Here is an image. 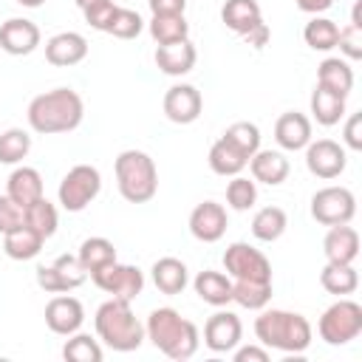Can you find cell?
Instances as JSON below:
<instances>
[{
  "label": "cell",
  "mask_w": 362,
  "mask_h": 362,
  "mask_svg": "<svg viewBox=\"0 0 362 362\" xmlns=\"http://www.w3.org/2000/svg\"><path fill=\"white\" fill-rule=\"evenodd\" d=\"M28 124L34 133L54 136V133H71L85 119V102L74 88H54L28 102Z\"/></svg>",
  "instance_id": "obj_1"
},
{
  "label": "cell",
  "mask_w": 362,
  "mask_h": 362,
  "mask_svg": "<svg viewBox=\"0 0 362 362\" xmlns=\"http://www.w3.org/2000/svg\"><path fill=\"white\" fill-rule=\"evenodd\" d=\"M144 334L147 339L170 359L184 362L189 356H195L198 345H201V334L198 325L187 317H181L175 308H153L147 322H144Z\"/></svg>",
  "instance_id": "obj_2"
},
{
  "label": "cell",
  "mask_w": 362,
  "mask_h": 362,
  "mask_svg": "<svg viewBox=\"0 0 362 362\" xmlns=\"http://www.w3.org/2000/svg\"><path fill=\"white\" fill-rule=\"evenodd\" d=\"M255 337L266 348L283 354H303L311 345V322L297 311L266 308L255 320Z\"/></svg>",
  "instance_id": "obj_3"
},
{
  "label": "cell",
  "mask_w": 362,
  "mask_h": 362,
  "mask_svg": "<svg viewBox=\"0 0 362 362\" xmlns=\"http://www.w3.org/2000/svg\"><path fill=\"white\" fill-rule=\"evenodd\" d=\"M93 328H96V337L107 348H113L119 354H130V351H136L147 339L144 325L133 314L130 303L127 300H116V297H110L107 303H102L96 308Z\"/></svg>",
  "instance_id": "obj_4"
},
{
  "label": "cell",
  "mask_w": 362,
  "mask_h": 362,
  "mask_svg": "<svg viewBox=\"0 0 362 362\" xmlns=\"http://www.w3.org/2000/svg\"><path fill=\"white\" fill-rule=\"evenodd\" d=\"M113 173L119 195L130 204H147L158 192V170L144 150H122L116 156Z\"/></svg>",
  "instance_id": "obj_5"
},
{
  "label": "cell",
  "mask_w": 362,
  "mask_h": 362,
  "mask_svg": "<svg viewBox=\"0 0 362 362\" xmlns=\"http://www.w3.org/2000/svg\"><path fill=\"white\" fill-rule=\"evenodd\" d=\"M320 339L328 345H348L362 334V305L356 300L339 297L334 305H328L317 322Z\"/></svg>",
  "instance_id": "obj_6"
},
{
  "label": "cell",
  "mask_w": 362,
  "mask_h": 362,
  "mask_svg": "<svg viewBox=\"0 0 362 362\" xmlns=\"http://www.w3.org/2000/svg\"><path fill=\"white\" fill-rule=\"evenodd\" d=\"M221 20L229 31H235L238 37H243L252 48H263L272 37L269 25L263 23V11L257 6V0H226L221 8Z\"/></svg>",
  "instance_id": "obj_7"
},
{
  "label": "cell",
  "mask_w": 362,
  "mask_h": 362,
  "mask_svg": "<svg viewBox=\"0 0 362 362\" xmlns=\"http://www.w3.org/2000/svg\"><path fill=\"white\" fill-rule=\"evenodd\" d=\"M102 189V175L93 164H76L71 167L62 181H59V189H57V198L62 204L65 212H82Z\"/></svg>",
  "instance_id": "obj_8"
},
{
  "label": "cell",
  "mask_w": 362,
  "mask_h": 362,
  "mask_svg": "<svg viewBox=\"0 0 362 362\" xmlns=\"http://www.w3.org/2000/svg\"><path fill=\"white\" fill-rule=\"evenodd\" d=\"M90 280L105 294H110L116 300H127V303H133L141 294V288H144V272L139 266L119 263V260H113V263L99 266L96 272H90Z\"/></svg>",
  "instance_id": "obj_9"
},
{
  "label": "cell",
  "mask_w": 362,
  "mask_h": 362,
  "mask_svg": "<svg viewBox=\"0 0 362 362\" xmlns=\"http://www.w3.org/2000/svg\"><path fill=\"white\" fill-rule=\"evenodd\" d=\"M223 269L232 280H255V283H272V263L269 257L255 249L252 243L235 240L223 252Z\"/></svg>",
  "instance_id": "obj_10"
},
{
  "label": "cell",
  "mask_w": 362,
  "mask_h": 362,
  "mask_svg": "<svg viewBox=\"0 0 362 362\" xmlns=\"http://www.w3.org/2000/svg\"><path fill=\"white\" fill-rule=\"evenodd\" d=\"M356 215V198L348 187H322L311 195V218L322 226L351 223Z\"/></svg>",
  "instance_id": "obj_11"
},
{
  "label": "cell",
  "mask_w": 362,
  "mask_h": 362,
  "mask_svg": "<svg viewBox=\"0 0 362 362\" xmlns=\"http://www.w3.org/2000/svg\"><path fill=\"white\" fill-rule=\"evenodd\" d=\"M88 272L79 266V260L74 255H59L54 257V263H42L37 266V286L48 294H68L74 288H79L85 283Z\"/></svg>",
  "instance_id": "obj_12"
},
{
  "label": "cell",
  "mask_w": 362,
  "mask_h": 362,
  "mask_svg": "<svg viewBox=\"0 0 362 362\" xmlns=\"http://www.w3.org/2000/svg\"><path fill=\"white\" fill-rule=\"evenodd\" d=\"M305 167H308L311 175H317L322 181H331V178H339L345 173L348 153L334 139H317V141L305 144Z\"/></svg>",
  "instance_id": "obj_13"
},
{
  "label": "cell",
  "mask_w": 362,
  "mask_h": 362,
  "mask_svg": "<svg viewBox=\"0 0 362 362\" xmlns=\"http://www.w3.org/2000/svg\"><path fill=\"white\" fill-rule=\"evenodd\" d=\"M243 322L235 311H215L204 325V345L212 354H229L240 345Z\"/></svg>",
  "instance_id": "obj_14"
},
{
  "label": "cell",
  "mask_w": 362,
  "mask_h": 362,
  "mask_svg": "<svg viewBox=\"0 0 362 362\" xmlns=\"http://www.w3.org/2000/svg\"><path fill=\"white\" fill-rule=\"evenodd\" d=\"M85 322V308L76 297L71 294H54L45 305V325L59 334V337H71L82 328Z\"/></svg>",
  "instance_id": "obj_15"
},
{
  "label": "cell",
  "mask_w": 362,
  "mask_h": 362,
  "mask_svg": "<svg viewBox=\"0 0 362 362\" xmlns=\"http://www.w3.org/2000/svg\"><path fill=\"white\" fill-rule=\"evenodd\" d=\"M204 110V99H201V90L195 85H173L167 88L164 93V116L175 124H192Z\"/></svg>",
  "instance_id": "obj_16"
},
{
  "label": "cell",
  "mask_w": 362,
  "mask_h": 362,
  "mask_svg": "<svg viewBox=\"0 0 362 362\" xmlns=\"http://www.w3.org/2000/svg\"><path fill=\"white\" fill-rule=\"evenodd\" d=\"M226 226H229V218H226L223 204H218V201H204L189 212V232L201 243L221 240L226 235Z\"/></svg>",
  "instance_id": "obj_17"
},
{
  "label": "cell",
  "mask_w": 362,
  "mask_h": 362,
  "mask_svg": "<svg viewBox=\"0 0 362 362\" xmlns=\"http://www.w3.org/2000/svg\"><path fill=\"white\" fill-rule=\"evenodd\" d=\"M40 45V28L37 23L25 17H8L0 25V48L11 57H25Z\"/></svg>",
  "instance_id": "obj_18"
},
{
  "label": "cell",
  "mask_w": 362,
  "mask_h": 362,
  "mask_svg": "<svg viewBox=\"0 0 362 362\" xmlns=\"http://www.w3.org/2000/svg\"><path fill=\"white\" fill-rule=\"evenodd\" d=\"M88 57V40L79 31H59L45 42V59L57 68L79 65Z\"/></svg>",
  "instance_id": "obj_19"
},
{
  "label": "cell",
  "mask_w": 362,
  "mask_h": 362,
  "mask_svg": "<svg viewBox=\"0 0 362 362\" xmlns=\"http://www.w3.org/2000/svg\"><path fill=\"white\" fill-rule=\"evenodd\" d=\"M322 252L328 263H354L359 257V232L348 223L328 226L322 238Z\"/></svg>",
  "instance_id": "obj_20"
},
{
  "label": "cell",
  "mask_w": 362,
  "mask_h": 362,
  "mask_svg": "<svg viewBox=\"0 0 362 362\" xmlns=\"http://www.w3.org/2000/svg\"><path fill=\"white\" fill-rule=\"evenodd\" d=\"M195 59H198V51H195V45L189 40H178V42H167V45L156 48V65L167 76L189 74L195 68Z\"/></svg>",
  "instance_id": "obj_21"
},
{
  "label": "cell",
  "mask_w": 362,
  "mask_h": 362,
  "mask_svg": "<svg viewBox=\"0 0 362 362\" xmlns=\"http://www.w3.org/2000/svg\"><path fill=\"white\" fill-rule=\"evenodd\" d=\"M274 139L283 150H305L311 141V119L300 110H288L274 122Z\"/></svg>",
  "instance_id": "obj_22"
},
{
  "label": "cell",
  "mask_w": 362,
  "mask_h": 362,
  "mask_svg": "<svg viewBox=\"0 0 362 362\" xmlns=\"http://www.w3.org/2000/svg\"><path fill=\"white\" fill-rule=\"evenodd\" d=\"M249 170H252V178L260 181V184H269V187H280L286 178H288V158L277 150H257L252 158H249Z\"/></svg>",
  "instance_id": "obj_23"
},
{
  "label": "cell",
  "mask_w": 362,
  "mask_h": 362,
  "mask_svg": "<svg viewBox=\"0 0 362 362\" xmlns=\"http://www.w3.org/2000/svg\"><path fill=\"white\" fill-rule=\"evenodd\" d=\"M317 85L337 93V96H345L351 93L354 88V68L348 59H339V57H328L317 65Z\"/></svg>",
  "instance_id": "obj_24"
},
{
  "label": "cell",
  "mask_w": 362,
  "mask_h": 362,
  "mask_svg": "<svg viewBox=\"0 0 362 362\" xmlns=\"http://www.w3.org/2000/svg\"><path fill=\"white\" fill-rule=\"evenodd\" d=\"M6 195L14 204H20L23 209L31 201L42 198L45 192H42V175H40V170H34V167H17V170H11V175L6 181Z\"/></svg>",
  "instance_id": "obj_25"
},
{
  "label": "cell",
  "mask_w": 362,
  "mask_h": 362,
  "mask_svg": "<svg viewBox=\"0 0 362 362\" xmlns=\"http://www.w3.org/2000/svg\"><path fill=\"white\" fill-rule=\"evenodd\" d=\"M192 288L204 303H209L215 308L232 303V277H226L223 272H215V269L198 272L192 280Z\"/></svg>",
  "instance_id": "obj_26"
},
{
  "label": "cell",
  "mask_w": 362,
  "mask_h": 362,
  "mask_svg": "<svg viewBox=\"0 0 362 362\" xmlns=\"http://www.w3.org/2000/svg\"><path fill=\"white\" fill-rule=\"evenodd\" d=\"M150 272H153V283L161 294H181L189 283V269L178 257H158Z\"/></svg>",
  "instance_id": "obj_27"
},
{
  "label": "cell",
  "mask_w": 362,
  "mask_h": 362,
  "mask_svg": "<svg viewBox=\"0 0 362 362\" xmlns=\"http://www.w3.org/2000/svg\"><path fill=\"white\" fill-rule=\"evenodd\" d=\"M249 164V158L232 144L226 141L223 136L209 147V170L215 175H223V178H232V175H240V170Z\"/></svg>",
  "instance_id": "obj_28"
},
{
  "label": "cell",
  "mask_w": 362,
  "mask_h": 362,
  "mask_svg": "<svg viewBox=\"0 0 362 362\" xmlns=\"http://www.w3.org/2000/svg\"><path fill=\"white\" fill-rule=\"evenodd\" d=\"M42 243H45V238H40V235H37L31 226H25V223L3 235V252H6L11 260H31V257H37V255L42 252Z\"/></svg>",
  "instance_id": "obj_29"
},
{
  "label": "cell",
  "mask_w": 362,
  "mask_h": 362,
  "mask_svg": "<svg viewBox=\"0 0 362 362\" xmlns=\"http://www.w3.org/2000/svg\"><path fill=\"white\" fill-rule=\"evenodd\" d=\"M320 286L328 294L345 297L359 288V274H356L354 263H325V269L320 272Z\"/></svg>",
  "instance_id": "obj_30"
},
{
  "label": "cell",
  "mask_w": 362,
  "mask_h": 362,
  "mask_svg": "<svg viewBox=\"0 0 362 362\" xmlns=\"http://www.w3.org/2000/svg\"><path fill=\"white\" fill-rule=\"evenodd\" d=\"M311 116L322 127L339 124V119L345 116V96H337V93H331V90L317 85L314 93H311Z\"/></svg>",
  "instance_id": "obj_31"
},
{
  "label": "cell",
  "mask_w": 362,
  "mask_h": 362,
  "mask_svg": "<svg viewBox=\"0 0 362 362\" xmlns=\"http://www.w3.org/2000/svg\"><path fill=\"white\" fill-rule=\"evenodd\" d=\"M23 221H25V226H31L40 238H51L54 232H57V226H59V215H57V206L42 195V198H37V201H31L25 209H23Z\"/></svg>",
  "instance_id": "obj_32"
},
{
  "label": "cell",
  "mask_w": 362,
  "mask_h": 362,
  "mask_svg": "<svg viewBox=\"0 0 362 362\" xmlns=\"http://www.w3.org/2000/svg\"><path fill=\"white\" fill-rule=\"evenodd\" d=\"M286 226H288V215L280 206H263L252 218V235L263 243H274L277 238H283Z\"/></svg>",
  "instance_id": "obj_33"
},
{
  "label": "cell",
  "mask_w": 362,
  "mask_h": 362,
  "mask_svg": "<svg viewBox=\"0 0 362 362\" xmlns=\"http://www.w3.org/2000/svg\"><path fill=\"white\" fill-rule=\"evenodd\" d=\"M76 260H79V266L90 274V272H96L99 266H107V263H113L116 260V246L107 240V238H85L82 243H79V252H76Z\"/></svg>",
  "instance_id": "obj_34"
},
{
  "label": "cell",
  "mask_w": 362,
  "mask_h": 362,
  "mask_svg": "<svg viewBox=\"0 0 362 362\" xmlns=\"http://www.w3.org/2000/svg\"><path fill=\"white\" fill-rule=\"evenodd\" d=\"M147 28H150V37L158 45L189 40V23H187L184 14H153V20H150Z\"/></svg>",
  "instance_id": "obj_35"
},
{
  "label": "cell",
  "mask_w": 362,
  "mask_h": 362,
  "mask_svg": "<svg viewBox=\"0 0 362 362\" xmlns=\"http://www.w3.org/2000/svg\"><path fill=\"white\" fill-rule=\"evenodd\" d=\"M303 40H305V45H308L311 51H331V48H337L339 25H337L334 20H328V17L314 14V17L305 23V28H303Z\"/></svg>",
  "instance_id": "obj_36"
},
{
  "label": "cell",
  "mask_w": 362,
  "mask_h": 362,
  "mask_svg": "<svg viewBox=\"0 0 362 362\" xmlns=\"http://www.w3.org/2000/svg\"><path fill=\"white\" fill-rule=\"evenodd\" d=\"M272 300V283H255V280H232V303L249 311L266 308Z\"/></svg>",
  "instance_id": "obj_37"
},
{
  "label": "cell",
  "mask_w": 362,
  "mask_h": 362,
  "mask_svg": "<svg viewBox=\"0 0 362 362\" xmlns=\"http://www.w3.org/2000/svg\"><path fill=\"white\" fill-rule=\"evenodd\" d=\"M31 150V136L23 127H8L0 133V164H20Z\"/></svg>",
  "instance_id": "obj_38"
},
{
  "label": "cell",
  "mask_w": 362,
  "mask_h": 362,
  "mask_svg": "<svg viewBox=\"0 0 362 362\" xmlns=\"http://www.w3.org/2000/svg\"><path fill=\"white\" fill-rule=\"evenodd\" d=\"M62 356L68 362H102V345L90 334H71L62 345Z\"/></svg>",
  "instance_id": "obj_39"
},
{
  "label": "cell",
  "mask_w": 362,
  "mask_h": 362,
  "mask_svg": "<svg viewBox=\"0 0 362 362\" xmlns=\"http://www.w3.org/2000/svg\"><path fill=\"white\" fill-rule=\"evenodd\" d=\"M223 139L232 141L246 158H252V156L260 150V127L252 124V122H232V124L223 130Z\"/></svg>",
  "instance_id": "obj_40"
},
{
  "label": "cell",
  "mask_w": 362,
  "mask_h": 362,
  "mask_svg": "<svg viewBox=\"0 0 362 362\" xmlns=\"http://www.w3.org/2000/svg\"><path fill=\"white\" fill-rule=\"evenodd\" d=\"M257 201V187L255 181L243 178V175H232V181L226 184V204L235 209V212H246L252 209Z\"/></svg>",
  "instance_id": "obj_41"
},
{
  "label": "cell",
  "mask_w": 362,
  "mask_h": 362,
  "mask_svg": "<svg viewBox=\"0 0 362 362\" xmlns=\"http://www.w3.org/2000/svg\"><path fill=\"white\" fill-rule=\"evenodd\" d=\"M144 31V20H141V14L139 11H133V8H116V14H113V20H110V25H107V34H113L116 40H133V37H139Z\"/></svg>",
  "instance_id": "obj_42"
},
{
  "label": "cell",
  "mask_w": 362,
  "mask_h": 362,
  "mask_svg": "<svg viewBox=\"0 0 362 362\" xmlns=\"http://www.w3.org/2000/svg\"><path fill=\"white\" fill-rule=\"evenodd\" d=\"M116 8H119V6H116L113 0H96V3L85 6V8H82V14H85V23H88L90 28H96V31H105V34H107V25H110V20H113Z\"/></svg>",
  "instance_id": "obj_43"
},
{
  "label": "cell",
  "mask_w": 362,
  "mask_h": 362,
  "mask_svg": "<svg viewBox=\"0 0 362 362\" xmlns=\"http://www.w3.org/2000/svg\"><path fill=\"white\" fill-rule=\"evenodd\" d=\"M337 48L348 57V59H359L362 57V28H356V25H345V28H339V40H337Z\"/></svg>",
  "instance_id": "obj_44"
},
{
  "label": "cell",
  "mask_w": 362,
  "mask_h": 362,
  "mask_svg": "<svg viewBox=\"0 0 362 362\" xmlns=\"http://www.w3.org/2000/svg\"><path fill=\"white\" fill-rule=\"evenodd\" d=\"M23 223H25V221H23V206L14 204L8 195H0V235L17 229V226H23Z\"/></svg>",
  "instance_id": "obj_45"
},
{
  "label": "cell",
  "mask_w": 362,
  "mask_h": 362,
  "mask_svg": "<svg viewBox=\"0 0 362 362\" xmlns=\"http://www.w3.org/2000/svg\"><path fill=\"white\" fill-rule=\"evenodd\" d=\"M342 141L351 150H362V113H351L342 130Z\"/></svg>",
  "instance_id": "obj_46"
},
{
  "label": "cell",
  "mask_w": 362,
  "mask_h": 362,
  "mask_svg": "<svg viewBox=\"0 0 362 362\" xmlns=\"http://www.w3.org/2000/svg\"><path fill=\"white\" fill-rule=\"evenodd\" d=\"M235 362H269V348H257V345H243L235 348Z\"/></svg>",
  "instance_id": "obj_47"
},
{
  "label": "cell",
  "mask_w": 362,
  "mask_h": 362,
  "mask_svg": "<svg viewBox=\"0 0 362 362\" xmlns=\"http://www.w3.org/2000/svg\"><path fill=\"white\" fill-rule=\"evenodd\" d=\"M153 14H184L187 0H147Z\"/></svg>",
  "instance_id": "obj_48"
},
{
  "label": "cell",
  "mask_w": 362,
  "mask_h": 362,
  "mask_svg": "<svg viewBox=\"0 0 362 362\" xmlns=\"http://www.w3.org/2000/svg\"><path fill=\"white\" fill-rule=\"evenodd\" d=\"M294 3L305 14H322V11H328L334 6V0H294Z\"/></svg>",
  "instance_id": "obj_49"
},
{
  "label": "cell",
  "mask_w": 362,
  "mask_h": 362,
  "mask_svg": "<svg viewBox=\"0 0 362 362\" xmlns=\"http://www.w3.org/2000/svg\"><path fill=\"white\" fill-rule=\"evenodd\" d=\"M351 25L362 28V0H356V3H354V11H351Z\"/></svg>",
  "instance_id": "obj_50"
},
{
  "label": "cell",
  "mask_w": 362,
  "mask_h": 362,
  "mask_svg": "<svg viewBox=\"0 0 362 362\" xmlns=\"http://www.w3.org/2000/svg\"><path fill=\"white\" fill-rule=\"evenodd\" d=\"M17 3H20V6H25V8H40L45 0H17Z\"/></svg>",
  "instance_id": "obj_51"
},
{
  "label": "cell",
  "mask_w": 362,
  "mask_h": 362,
  "mask_svg": "<svg viewBox=\"0 0 362 362\" xmlns=\"http://www.w3.org/2000/svg\"><path fill=\"white\" fill-rule=\"evenodd\" d=\"M79 8H85V6H90V3H96V0H74Z\"/></svg>",
  "instance_id": "obj_52"
}]
</instances>
